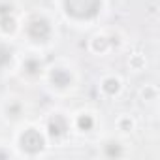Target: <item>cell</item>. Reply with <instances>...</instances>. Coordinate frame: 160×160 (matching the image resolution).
I'll return each mask as SVG.
<instances>
[{
	"label": "cell",
	"mask_w": 160,
	"mask_h": 160,
	"mask_svg": "<svg viewBox=\"0 0 160 160\" xmlns=\"http://www.w3.org/2000/svg\"><path fill=\"white\" fill-rule=\"evenodd\" d=\"M102 0H64V10L70 17L85 21L100 13Z\"/></svg>",
	"instance_id": "1"
},
{
	"label": "cell",
	"mask_w": 160,
	"mask_h": 160,
	"mask_svg": "<svg viewBox=\"0 0 160 160\" xmlns=\"http://www.w3.org/2000/svg\"><path fill=\"white\" fill-rule=\"evenodd\" d=\"M19 145H21V149H23L27 154H36V152H40V151L43 149L45 139H43V136H42L36 128H28V130H25V132L21 134Z\"/></svg>",
	"instance_id": "2"
},
{
	"label": "cell",
	"mask_w": 160,
	"mask_h": 160,
	"mask_svg": "<svg viewBox=\"0 0 160 160\" xmlns=\"http://www.w3.org/2000/svg\"><path fill=\"white\" fill-rule=\"evenodd\" d=\"M27 34L32 42H47L51 36V25L43 17H34L27 27Z\"/></svg>",
	"instance_id": "3"
},
{
	"label": "cell",
	"mask_w": 160,
	"mask_h": 160,
	"mask_svg": "<svg viewBox=\"0 0 160 160\" xmlns=\"http://www.w3.org/2000/svg\"><path fill=\"white\" fill-rule=\"evenodd\" d=\"M47 130L51 138H62L68 132V122L62 115H53L47 122Z\"/></svg>",
	"instance_id": "4"
},
{
	"label": "cell",
	"mask_w": 160,
	"mask_h": 160,
	"mask_svg": "<svg viewBox=\"0 0 160 160\" xmlns=\"http://www.w3.org/2000/svg\"><path fill=\"white\" fill-rule=\"evenodd\" d=\"M51 83L58 89H64L72 83V73L66 68H55L51 72Z\"/></svg>",
	"instance_id": "5"
},
{
	"label": "cell",
	"mask_w": 160,
	"mask_h": 160,
	"mask_svg": "<svg viewBox=\"0 0 160 160\" xmlns=\"http://www.w3.org/2000/svg\"><path fill=\"white\" fill-rule=\"evenodd\" d=\"M102 89H104V92H106V94L113 96V94H117V92H119L121 83H119V79H115V77H108L106 81L102 83Z\"/></svg>",
	"instance_id": "6"
},
{
	"label": "cell",
	"mask_w": 160,
	"mask_h": 160,
	"mask_svg": "<svg viewBox=\"0 0 160 160\" xmlns=\"http://www.w3.org/2000/svg\"><path fill=\"white\" fill-rule=\"evenodd\" d=\"M23 68H25V72L28 73V75H36V73H40L42 72V62L38 60V58H27L25 62H23Z\"/></svg>",
	"instance_id": "7"
},
{
	"label": "cell",
	"mask_w": 160,
	"mask_h": 160,
	"mask_svg": "<svg viewBox=\"0 0 160 160\" xmlns=\"http://www.w3.org/2000/svg\"><path fill=\"white\" fill-rule=\"evenodd\" d=\"M92 126H94V119L91 115H81V117L77 119V128L79 130L89 132V130H92Z\"/></svg>",
	"instance_id": "8"
},
{
	"label": "cell",
	"mask_w": 160,
	"mask_h": 160,
	"mask_svg": "<svg viewBox=\"0 0 160 160\" xmlns=\"http://www.w3.org/2000/svg\"><path fill=\"white\" fill-rule=\"evenodd\" d=\"M104 152H106V156H109V158H115V156H121L122 149H121V145H119L117 141H109V143L104 147Z\"/></svg>",
	"instance_id": "9"
},
{
	"label": "cell",
	"mask_w": 160,
	"mask_h": 160,
	"mask_svg": "<svg viewBox=\"0 0 160 160\" xmlns=\"http://www.w3.org/2000/svg\"><path fill=\"white\" fill-rule=\"evenodd\" d=\"M12 57H13V51L6 45H0V68H4L12 62Z\"/></svg>",
	"instance_id": "10"
},
{
	"label": "cell",
	"mask_w": 160,
	"mask_h": 160,
	"mask_svg": "<svg viewBox=\"0 0 160 160\" xmlns=\"http://www.w3.org/2000/svg\"><path fill=\"white\" fill-rule=\"evenodd\" d=\"M0 28L4 32H13L15 30V19L12 15H2L0 17Z\"/></svg>",
	"instance_id": "11"
},
{
	"label": "cell",
	"mask_w": 160,
	"mask_h": 160,
	"mask_svg": "<svg viewBox=\"0 0 160 160\" xmlns=\"http://www.w3.org/2000/svg\"><path fill=\"white\" fill-rule=\"evenodd\" d=\"M108 40L106 38H96L94 42H92V47H94V51H104L106 47H108Z\"/></svg>",
	"instance_id": "12"
},
{
	"label": "cell",
	"mask_w": 160,
	"mask_h": 160,
	"mask_svg": "<svg viewBox=\"0 0 160 160\" xmlns=\"http://www.w3.org/2000/svg\"><path fill=\"white\" fill-rule=\"evenodd\" d=\"M12 13V6L10 4H0V17L2 15H10Z\"/></svg>",
	"instance_id": "13"
},
{
	"label": "cell",
	"mask_w": 160,
	"mask_h": 160,
	"mask_svg": "<svg viewBox=\"0 0 160 160\" xmlns=\"http://www.w3.org/2000/svg\"><path fill=\"white\" fill-rule=\"evenodd\" d=\"M19 111H21L19 106H10V108H8V113H10L12 117H19Z\"/></svg>",
	"instance_id": "14"
},
{
	"label": "cell",
	"mask_w": 160,
	"mask_h": 160,
	"mask_svg": "<svg viewBox=\"0 0 160 160\" xmlns=\"http://www.w3.org/2000/svg\"><path fill=\"white\" fill-rule=\"evenodd\" d=\"M121 126H122V130H130V128H132V121H128V119H124V121L121 122Z\"/></svg>",
	"instance_id": "15"
}]
</instances>
